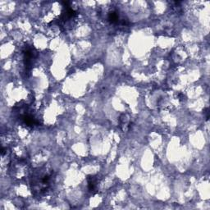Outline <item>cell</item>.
<instances>
[{"label": "cell", "mask_w": 210, "mask_h": 210, "mask_svg": "<svg viewBox=\"0 0 210 210\" xmlns=\"http://www.w3.org/2000/svg\"><path fill=\"white\" fill-rule=\"evenodd\" d=\"M88 187L90 191H94L96 189V179L94 177L88 178Z\"/></svg>", "instance_id": "obj_2"}, {"label": "cell", "mask_w": 210, "mask_h": 210, "mask_svg": "<svg viewBox=\"0 0 210 210\" xmlns=\"http://www.w3.org/2000/svg\"><path fill=\"white\" fill-rule=\"evenodd\" d=\"M108 20L112 23H117L119 22V14L117 12H112L108 15Z\"/></svg>", "instance_id": "obj_1"}]
</instances>
